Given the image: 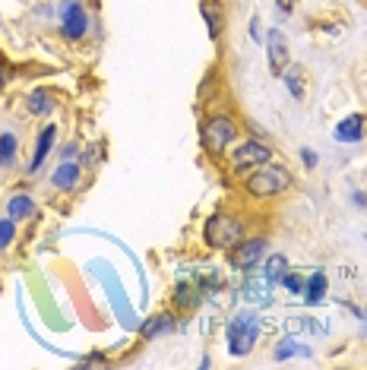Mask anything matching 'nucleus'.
<instances>
[{"label":"nucleus","mask_w":367,"mask_h":370,"mask_svg":"<svg viewBox=\"0 0 367 370\" xmlns=\"http://www.w3.org/2000/svg\"><path fill=\"white\" fill-rule=\"evenodd\" d=\"M301 352V345H298L295 339H282L276 345V361H285V358H291V354H298Z\"/></svg>","instance_id":"22"},{"label":"nucleus","mask_w":367,"mask_h":370,"mask_svg":"<svg viewBox=\"0 0 367 370\" xmlns=\"http://www.w3.org/2000/svg\"><path fill=\"white\" fill-rule=\"evenodd\" d=\"M269 288H273V282H269L266 275H263V279H256V275H254V279L244 285L241 294L247 301H254V304H269Z\"/></svg>","instance_id":"14"},{"label":"nucleus","mask_w":367,"mask_h":370,"mask_svg":"<svg viewBox=\"0 0 367 370\" xmlns=\"http://www.w3.org/2000/svg\"><path fill=\"white\" fill-rule=\"evenodd\" d=\"M35 212V203H32V197H26V193H16V197H10V203H6V215H13V219H26V215Z\"/></svg>","instance_id":"16"},{"label":"nucleus","mask_w":367,"mask_h":370,"mask_svg":"<svg viewBox=\"0 0 367 370\" xmlns=\"http://www.w3.org/2000/svg\"><path fill=\"white\" fill-rule=\"evenodd\" d=\"M326 288H329V282H326L323 272H310V279L304 282V301L307 304H320V301L326 298Z\"/></svg>","instance_id":"12"},{"label":"nucleus","mask_w":367,"mask_h":370,"mask_svg":"<svg viewBox=\"0 0 367 370\" xmlns=\"http://www.w3.org/2000/svg\"><path fill=\"white\" fill-rule=\"evenodd\" d=\"M276 6L282 13H291V10H295V0H276Z\"/></svg>","instance_id":"27"},{"label":"nucleus","mask_w":367,"mask_h":370,"mask_svg":"<svg viewBox=\"0 0 367 370\" xmlns=\"http://www.w3.org/2000/svg\"><path fill=\"white\" fill-rule=\"evenodd\" d=\"M16 152H19L16 133H0V168H10L16 161Z\"/></svg>","instance_id":"15"},{"label":"nucleus","mask_w":367,"mask_h":370,"mask_svg":"<svg viewBox=\"0 0 367 370\" xmlns=\"http://www.w3.org/2000/svg\"><path fill=\"white\" fill-rule=\"evenodd\" d=\"M269 158H273V149H269L266 143H260V139H247V143H241L235 149V156H231V171L247 174V171H254V168L266 165Z\"/></svg>","instance_id":"5"},{"label":"nucleus","mask_w":367,"mask_h":370,"mask_svg":"<svg viewBox=\"0 0 367 370\" xmlns=\"http://www.w3.org/2000/svg\"><path fill=\"white\" fill-rule=\"evenodd\" d=\"M266 51H269V67H273V73L282 76L285 67H288V42H285L282 29L266 32Z\"/></svg>","instance_id":"8"},{"label":"nucleus","mask_w":367,"mask_h":370,"mask_svg":"<svg viewBox=\"0 0 367 370\" xmlns=\"http://www.w3.org/2000/svg\"><path fill=\"white\" fill-rule=\"evenodd\" d=\"M6 76H10V67H6V60L0 57V89H4V83H6Z\"/></svg>","instance_id":"26"},{"label":"nucleus","mask_w":367,"mask_h":370,"mask_svg":"<svg viewBox=\"0 0 367 370\" xmlns=\"http://www.w3.org/2000/svg\"><path fill=\"white\" fill-rule=\"evenodd\" d=\"M332 137H336L339 143H361L364 139V114H349V117L332 130Z\"/></svg>","instance_id":"10"},{"label":"nucleus","mask_w":367,"mask_h":370,"mask_svg":"<svg viewBox=\"0 0 367 370\" xmlns=\"http://www.w3.org/2000/svg\"><path fill=\"white\" fill-rule=\"evenodd\" d=\"M203 19H206V29H209V38H219L222 35V13L215 10L213 4H203Z\"/></svg>","instance_id":"19"},{"label":"nucleus","mask_w":367,"mask_h":370,"mask_svg":"<svg viewBox=\"0 0 367 370\" xmlns=\"http://www.w3.org/2000/svg\"><path fill=\"white\" fill-rule=\"evenodd\" d=\"M266 257V241L263 238H244L241 244L235 247V253H231V266H237V269H254V266H260V260Z\"/></svg>","instance_id":"7"},{"label":"nucleus","mask_w":367,"mask_h":370,"mask_svg":"<svg viewBox=\"0 0 367 370\" xmlns=\"http://www.w3.org/2000/svg\"><path fill=\"white\" fill-rule=\"evenodd\" d=\"M29 111H32V114H38V117L51 114V111H54V98H51V92H45V89L32 92V96H29Z\"/></svg>","instance_id":"17"},{"label":"nucleus","mask_w":367,"mask_h":370,"mask_svg":"<svg viewBox=\"0 0 367 370\" xmlns=\"http://www.w3.org/2000/svg\"><path fill=\"white\" fill-rule=\"evenodd\" d=\"M237 133L241 130H237V124L228 114H215V117H209L206 127H203V149H206L209 156H222V152L237 139Z\"/></svg>","instance_id":"4"},{"label":"nucleus","mask_w":367,"mask_h":370,"mask_svg":"<svg viewBox=\"0 0 367 370\" xmlns=\"http://www.w3.org/2000/svg\"><path fill=\"white\" fill-rule=\"evenodd\" d=\"M54 139H57V124H47L42 133H38V143H35V156L29 161V174H35L38 168H42V161L47 158V152H51Z\"/></svg>","instance_id":"11"},{"label":"nucleus","mask_w":367,"mask_h":370,"mask_svg":"<svg viewBox=\"0 0 367 370\" xmlns=\"http://www.w3.org/2000/svg\"><path fill=\"white\" fill-rule=\"evenodd\" d=\"M256 335H260V317L256 313H237L228 323V352L244 358V354L254 352Z\"/></svg>","instance_id":"3"},{"label":"nucleus","mask_w":367,"mask_h":370,"mask_svg":"<svg viewBox=\"0 0 367 370\" xmlns=\"http://www.w3.org/2000/svg\"><path fill=\"white\" fill-rule=\"evenodd\" d=\"M278 282H282V285L288 288V291H295V294H301V291H304V282L298 279V275H288V272H285V275H282V279H278Z\"/></svg>","instance_id":"24"},{"label":"nucleus","mask_w":367,"mask_h":370,"mask_svg":"<svg viewBox=\"0 0 367 370\" xmlns=\"http://www.w3.org/2000/svg\"><path fill=\"white\" fill-rule=\"evenodd\" d=\"M256 19H260V16H254V23H250V35L260 42V23H256Z\"/></svg>","instance_id":"28"},{"label":"nucleus","mask_w":367,"mask_h":370,"mask_svg":"<svg viewBox=\"0 0 367 370\" xmlns=\"http://www.w3.org/2000/svg\"><path fill=\"white\" fill-rule=\"evenodd\" d=\"M282 79H285V86H288V92L291 96L298 98V102H301L304 98V89H307V86H304V79H307V70H304V67H285V73H282Z\"/></svg>","instance_id":"13"},{"label":"nucleus","mask_w":367,"mask_h":370,"mask_svg":"<svg viewBox=\"0 0 367 370\" xmlns=\"http://www.w3.org/2000/svg\"><path fill=\"white\" fill-rule=\"evenodd\" d=\"M291 187V174L285 165H260L250 171V178L244 180V193L254 200H269V197H278Z\"/></svg>","instance_id":"1"},{"label":"nucleus","mask_w":367,"mask_h":370,"mask_svg":"<svg viewBox=\"0 0 367 370\" xmlns=\"http://www.w3.org/2000/svg\"><path fill=\"white\" fill-rule=\"evenodd\" d=\"M244 238H247V228H244V221L237 219V215L215 212V215H209L206 225H203V241H206L209 247H215V250H231V247H237Z\"/></svg>","instance_id":"2"},{"label":"nucleus","mask_w":367,"mask_h":370,"mask_svg":"<svg viewBox=\"0 0 367 370\" xmlns=\"http://www.w3.org/2000/svg\"><path fill=\"white\" fill-rule=\"evenodd\" d=\"M165 329H171V317H168V313H155V317L146 320V326H142V339H155V335H162Z\"/></svg>","instance_id":"18"},{"label":"nucleus","mask_w":367,"mask_h":370,"mask_svg":"<svg viewBox=\"0 0 367 370\" xmlns=\"http://www.w3.org/2000/svg\"><path fill=\"white\" fill-rule=\"evenodd\" d=\"M174 304H178V307H190V304H193V291H190V285H181L178 291H174Z\"/></svg>","instance_id":"23"},{"label":"nucleus","mask_w":367,"mask_h":370,"mask_svg":"<svg viewBox=\"0 0 367 370\" xmlns=\"http://www.w3.org/2000/svg\"><path fill=\"white\" fill-rule=\"evenodd\" d=\"M13 238H16V219L6 215V219H0V253L13 244Z\"/></svg>","instance_id":"21"},{"label":"nucleus","mask_w":367,"mask_h":370,"mask_svg":"<svg viewBox=\"0 0 367 370\" xmlns=\"http://www.w3.org/2000/svg\"><path fill=\"white\" fill-rule=\"evenodd\" d=\"M285 269H288V260L282 257V253H273V257L266 260V269H263V275H266L269 282H278L285 275Z\"/></svg>","instance_id":"20"},{"label":"nucleus","mask_w":367,"mask_h":370,"mask_svg":"<svg viewBox=\"0 0 367 370\" xmlns=\"http://www.w3.org/2000/svg\"><path fill=\"white\" fill-rule=\"evenodd\" d=\"M73 156H77V146H64V158H73Z\"/></svg>","instance_id":"29"},{"label":"nucleus","mask_w":367,"mask_h":370,"mask_svg":"<svg viewBox=\"0 0 367 370\" xmlns=\"http://www.w3.org/2000/svg\"><path fill=\"white\" fill-rule=\"evenodd\" d=\"M301 161H304L307 168H314V165H317V156H314L310 149H301Z\"/></svg>","instance_id":"25"},{"label":"nucleus","mask_w":367,"mask_h":370,"mask_svg":"<svg viewBox=\"0 0 367 370\" xmlns=\"http://www.w3.org/2000/svg\"><path fill=\"white\" fill-rule=\"evenodd\" d=\"M79 174H83V165H79V161H73V158H67L64 165L54 168L51 184L57 187V190H73V187L79 184Z\"/></svg>","instance_id":"9"},{"label":"nucleus","mask_w":367,"mask_h":370,"mask_svg":"<svg viewBox=\"0 0 367 370\" xmlns=\"http://www.w3.org/2000/svg\"><path fill=\"white\" fill-rule=\"evenodd\" d=\"M60 32L70 42H79V38L89 32V13L79 0H64L60 4Z\"/></svg>","instance_id":"6"}]
</instances>
